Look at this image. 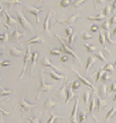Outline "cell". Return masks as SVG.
Returning a JSON list of instances; mask_svg holds the SVG:
<instances>
[{
  "instance_id": "1",
  "label": "cell",
  "mask_w": 116,
  "mask_h": 123,
  "mask_svg": "<svg viewBox=\"0 0 116 123\" xmlns=\"http://www.w3.org/2000/svg\"><path fill=\"white\" fill-rule=\"evenodd\" d=\"M54 87H55L54 84H46L45 83L44 77H43V72L40 71L39 72V85H38V88H37V93L36 99H39L40 95L43 93H50Z\"/></svg>"
},
{
  "instance_id": "2",
  "label": "cell",
  "mask_w": 116,
  "mask_h": 123,
  "mask_svg": "<svg viewBox=\"0 0 116 123\" xmlns=\"http://www.w3.org/2000/svg\"><path fill=\"white\" fill-rule=\"evenodd\" d=\"M15 12H16V15H17V19H18L19 24L21 25V27H22L24 30L29 31V32H37V30L31 26V24L28 21L27 18L23 15L22 11H21L19 8H17V9L15 10Z\"/></svg>"
},
{
  "instance_id": "3",
  "label": "cell",
  "mask_w": 116,
  "mask_h": 123,
  "mask_svg": "<svg viewBox=\"0 0 116 123\" xmlns=\"http://www.w3.org/2000/svg\"><path fill=\"white\" fill-rule=\"evenodd\" d=\"M54 37H56V38H58V40L60 42V43H61V50L63 51L64 53H66V54H68V55H70L73 59H74V61H75L76 63H78V64H80V65H82V62H81V59L79 58V56L76 54V52L74 51L71 47H69V46H67L66 44H65V43H64V40H63L57 34H55L54 35Z\"/></svg>"
},
{
  "instance_id": "4",
  "label": "cell",
  "mask_w": 116,
  "mask_h": 123,
  "mask_svg": "<svg viewBox=\"0 0 116 123\" xmlns=\"http://www.w3.org/2000/svg\"><path fill=\"white\" fill-rule=\"evenodd\" d=\"M37 106V105H31V104H29L25 100V95H23L21 97L20 100H19V108L21 110L22 113H26V114H29V112L31 111V108H35Z\"/></svg>"
},
{
  "instance_id": "5",
  "label": "cell",
  "mask_w": 116,
  "mask_h": 123,
  "mask_svg": "<svg viewBox=\"0 0 116 123\" xmlns=\"http://www.w3.org/2000/svg\"><path fill=\"white\" fill-rule=\"evenodd\" d=\"M55 14H56L55 11H53L52 9H48V13H47V15L45 17V20H44L43 24V30L41 31H43V33L44 35H46L47 37H51V33L49 31V20H50L52 15H55Z\"/></svg>"
},
{
  "instance_id": "6",
  "label": "cell",
  "mask_w": 116,
  "mask_h": 123,
  "mask_svg": "<svg viewBox=\"0 0 116 123\" xmlns=\"http://www.w3.org/2000/svg\"><path fill=\"white\" fill-rule=\"evenodd\" d=\"M78 18H82V16H80V15H78V14H74V15H71V16L65 18V19L57 20V21L53 24V26H55V25H57V24H65V25L71 26V25H73L74 23H75V21H76Z\"/></svg>"
},
{
  "instance_id": "7",
  "label": "cell",
  "mask_w": 116,
  "mask_h": 123,
  "mask_svg": "<svg viewBox=\"0 0 116 123\" xmlns=\"http://www.w3.org/2000/svg\"><path fill=\"white\" fill-rule=\"evenodd\" d=\"M31 49H30V46H27L26 47V53H25V56H24V65H23V69L22 71H21V74L18 78V81L21 82V80H22L23 78V75H24V72H25V70H26V67L28 65V63L30 62V60H31Z\"/></svg>"
},
{
  "instance_id": "8",
  "label": "cell",
  "mask_w": 116,
  "mask_h": 123,
  "mask_svg": "<svg viewBox=\"0 0 116 123\" xmlns=\"http://www.w3.org/2000/svg\"><path fill=\"white\" fill-rule=\"evenodd\" d=\"M38 57V53L37 51L33 52L31 57V60L29 62V76L30 77H34L35 76V66H36V62H37V59Z\"/></svg>"
},
{
  "instance_id": "9",
  "label": "cell",
  "mask_w": 116,
  "mask_h": 123,
  "mask_svg": "<svg viewBox=\"0 0 116 123\" xmlns=\"http://www.w3.org/2000/svg\"><path fill=\"white\" fill-rule=\"evenodd\" d=\"M25 8L26 10L31 13V15H35L36 16V19H37V23L38 24L39 21H40V18H39V13L40 12H43V8H37V7H33V6H31L29 4H25Z\"/></svg>"
},
{
  "instance_id": "10",
  "label": "cell",
  "mask_w": 116,
  "mask_h": 123,
  "mask_svg": "<svg viewBox=\"0 0 116 123\" xmlns=\"http://www.w3.org/2000/svg\"><path fill=\"white\" fill-rule=\"evenodd\" d=\"M1 11H2V12L5 14V16H6V23H4V26L7 28V32H9L10 27H11V26H16V27H17V24L19 23L17 20L14 19V18H12L11 16H10V15L8 14V11L4 10L3 7L1 8Z\"/></svg>"
},
{
  "instance_id": "11",
  "label": "cell",
  "mask_w": 116,
  "mask_h": 123,
  "mask_svg": "<svg viewBox=\"0 0 116 123\" xmlns=\"http://www.w3.org/2000/svg\"><path fill=\"white\" fill-rule=\"evenodd\" d=\"M72 83H73V82H69L68 85H67V89H66V98H65V105H68L69 101L72 100L74 98H77V95L73 92Z\"/></svg>"
},
{
  "instance_id": "12",
  "label": "cell",
  "mask_w": 116,
  "mask_h": 123,
  "mask_svg": "<svg viewBox=\"0 0 116 123\" xmlns=\"http://www.w3.org/2000/svg\"><path fill=\"white\" fill-rule=\"evenodd\" d=\"M78 104H79V96H77L76 99H75V104H74L73 106V110H72V113L70 115L69 121L70 123H79V121L77 120V113H78Z\"/></svg>"
},
{
  "instance_id": "13",
  "label": "cell",
  "mask_w": 116,
  "mask_h": 123,
  "mask_svg": "<svg viewBox=\"0 0 116 123\" xmlns=\"http://www.w3.org/2000/svg\"><path fill=\"white\" fill-rule=\"evenodd\" d=\"M72 70H73V72H74V73H75V74L77 75L78 79H79V80H80V81L82 82V83H83L84 85H86V86H88V87H89V88H90V89H91V90H92V91L93 92V93H96V92H97L96 88H94V87H93V86L92 85V83H91V82H90V81H89V80H88L87 78H85V77H83V76H82V75H81V74H80V73L78 72V71H77V70H75V69H72Z\"/></svg>"
},
{
  "instance_id": "14",
  "label": "cell",
  "mask_w": 116,
  "mask_h": 123,
  "mask_svg": "<svg viewBox=\"0 0 116 123\" xmlns=\"http://www.w3.org/2000/svg\"><path fill=\"white\" fill-rule=\"evenodd\" d=\"M58 104L55 101H53V99H52L51 98H47L44 101V104H43V114H45L46 112L48 110H50L51 108H53L55 106H57Z\"/></svg>"
},
{
  "instance_id": "15",
  "label": "cell",
  "mask_w": 116,
  "mask_h": 123,
  "mask_svg": "<svg viewBox=\"0 0 116 123\" xmlns=\"http://www.w3.org/2000/svg\"><path fill=\"white\" fill-rule=\"evenodd\" d=\"M96 106H97V99H96V96L93 95V97H92V98L91 99V101H90V107H89V114L91 115V117L92 118V120L96 122V123H99L98 122V120L94 117V115H93V111H94V108H96Z\"/></svg>"
},
{
  "instance_id": "16",
  "label": "cell",
  "mask_w": 116,
  "mask_h": 123,
  "mask_svg": "<svg viewBox=\"0 0 116 123\" xmlns=\"http://www.w3.org/2000/svg\"><path fill=\"white\" fill-rule=\"evenodd\" d=\"M66 89H67V84H66V77L64 78V80H63V84L61 86V88L55 93V96L56 98H58L59 99H63L65 97H66Z\"/></svg>"
},
{
  "instance_id": "17",
  "label": "cell",
  "mask_w": 116,
  "mask_h": 123,
  "mask_svg": "<svg viewBox=\"0 0 116 123\" xmlns=\"http://www.w3.org/2000/svg\"><path fill=\"white\" fill-rule=\"evenodd\" d=\"M25 53L23 50L18 49L16 46H9V54L12 57H21V56H25Z\"/></svg>"
},
{
  "instance_id": "18",
  "label": "cell",
  "mask_w": 116,
  "mask_h": 123,
  "mask_svg": "<svg viewBox=\"0 0 116 123\" xmlns=\"http://www.w3.org/2000/svg\"><path fill=\"white\" fill-rule=\"evenodd\" d=\"M24 36H25V34H24V33H20V32H19V30H18L17 27H16L15 31L12 33L11 37H10V42L13 43H17V44H19V38H20L21 37H24Z\"/></svg>"
},
{
  "instance_id": "19",
  "label": "cell",
  "mask_w": 116,
  "mask_h": 123,
  "mask_svg": "<svg viewBox=\"0 0 116 123\" xmlns=\"http://www.w3.org/2000/svg\"><path fill=\"white\" fill-rule=\"evenodd\" d=\"M41 65H43V67H49V68H51V69H53V70H55V71H57V72H61V69L59 68V67H57V66H55V65H53L51 62H50V60L46 57V56H44L43 58V60H41Z\"/></svg>"
},
{
  "instance_id": "20",
  "label": "cell",
  "mask_w": 116,
  "mask_h": 123,
  "mask_svg": "<svg viewBox=\"0 0 116 123\" xmlns=\"http://www.w3.org/2000/svg\"><path fill=\"white\" fill-rule=\"evenodd\" d=\"M30 43H44V39L41 36H35L33 37H31L29 40L25 42L24 43H22L23 45H27V44H30Z\"/></svg>"
},
{
  "instance_id": "21",
  "label": "cell",
  "mask_w": 116,
  "mask_h": 123,
  "mask_svg": "<svg viewBox=\"0 0 116 123\" xmlns=\"http://www.w3.org/2000/svg\"><path fill=\"white\" fill-rule=\"evenodd\" d=\"M94 95V94H93ZM96 96V99H97V106H96V110L98 112L100 111V109H103L107 106V101L105 100V99H102L100 98L99 97H98L97 95H94Z\"/></svg>"
},
{
  "instance_id": "22",
  "label": "cell",
  "mask_w": 116,
  "mask_h": 123,
  "mask_svg": "<svg viewBox=\"0 0 116 123\" xmlns=\"http://www.w3.org/2000/svg\"><path fill=\"white\" fill-rule=\"evenodd\" d=\"M98 40H99V43L103 46L104 51H106V52L110 55L111 53L109 52V50L107 49V46H106V37H105V35L102 34V32H99V35H98Z\"/></svg>"
},
{
  "instance_id": "23",
  "label": "cell",
  "mask_w": 116,
  "mask_h": 123,
  "mask_svg": "<svg viewBox=\"0 0 116 123\" xmlns=\"http://www.w3.org/2000/svg\"><path fill=\"white\" fill-rule=\"evenodd\" d=\"M2 3L8 8V10L10 11V10H12V7L14 5H16V4H18V5L22 4V1H21V0H6V1H3Z\"/></svg>"
},
{
  "instance_id": "24",
  "label": "cell",
  "mask_w": 116,
  "mask_h": 123,
  "mask_svg": "<svg viewBox=\"0 0 116 123\" xmlns=\"http://www.w3.org/2000/svg\"><path fill=\"white\" fill-rule=\"evenodd\" d=\"M105 17L104 15L102 14H98L96 16H88L87 17V20H90V21H96V22H102V21H105Z\"/></svg>"
},
{
  "instance_id": "25",
  "label": "cell",
  "mask_w": 116,
  "mask_h": 123,
  "mask_svg": "<svg viewBox=\"0 0 116 123\" xmlns=\"http://www.w3.org/2000/svg\"><path fill=\"white\" fill-rule=\"evenodd\" d=\"M97 58L94 57V56H89L88 57V59H87V65H86V72L88 73L89 72V70H90V68L93 65V64H96L97 63Z\"/></svg>"
},
{
  "instance_id": "26",
  "label": "cell",
  "mask_w": 116,
  "mask_h": 123,
  "mask_svg": "<svg viewBox=\"0 0 116 123\" xmlns=\"http://www.w3.org/2000/svg\"><path fill=\"white\" fill-rule=\"evenodd\" d=\"M87 120V111L84 109H80L78 111V121L79 123H84Z\"/></svg>"
},
{
  "instance_id": "27",
  "label": "cell",
  "mask_w": 116,
  "mask_h": 123,
  "mask_svg": "<svg viewBox=\"0 0 116 123\" xmlns=\"http://www.w3.org/2000/svg\"><path fill=\"white\" fill-rule=\"evenodd\" d=\"M98 94L103 98H105L106 97V94H107V86L106 85H100L99 86V88H98Z\"/></svg>"
},
{
  "instance_id": "28",
  "label": "cell",
  "mask_w": 116,
  "mask_h": 123,
  "mask_svg": "<svg viewBox=\"0 0 116 123\" xmlns=\"http://www.w3.org/2000/svg\"><path fill=\"white\" fill-rule=\"evenodd\" d=\"M87 0H74L71 4V9H81L83 3H85Z\"/></svg>"
},
{
  "instance_id": "29",
  "label": "cell",
  "mask_w": 116,
  "mask_h": 123,
  "mask_svg": "<svg viewBox=\"0 0 116 123\" xmlns=\"http://www.w3.org/2000/svg\"><path fill=\"white\" fill-rule=\"evenodd\" d=\"M48 75L52 78V79H54V80H56V81H63L64 80V76H62V75H60V74H57V73H55L54 71H48Z\"/></svg>"
},
{
  "instance_id": "30",
  "label": "cell",
  "mask_w": 116,
  "mask_h": 123,
  "mask_svg": "<svg viewBox=\"0 0 116 123\" xmlns=\"http://www.w3.org/2000/svg\"><path fill=\"white\" fill-rule=\"evenodd\" d=\"M57 119H62V120H64L65 117H64V116H63V117H62V116H58V115L54 114L53 112L51 111V112H50V118L48 119V121H47L46 123H54Z\"/></svg>"
},
{
  "instance_id": "31",
  "label": "cell",
  "mask_w": 116,
  "mask_h": 123,
  "mask_svg": "<svg viewBox=\"0 0 116 123\" xmlns=\"http://www.w3.org/2000/svg\"><path fill=\"white\" fill-rule=\"evenodd\" d=\"M105 1H107V0H94V9H96V11H99V9L104 5Z\"/></svg>"
},
{
  "instance_id": "32",
  "label": "cell",
  "mask_w": 116,
  "mask_h": 123,
  "mask_svg": "<svg viewBox=\"0 0 116 123\" xmlns=\"http://www.w3.org/2000/svg\"><path fill=\"white\" fill-rule=\"evenodd\" d=\"M84 46H85L86 50L88 51L89 53H93L94 51L97 50V46L94 44H92V43H85V44H84Z\"/></svg>"
},
{
  "instance_id": "33",
  "label": "cell",
  "mask_w": 116,
  "mask_h": 123,
  "mask_svg": "<svg viewBox=\"0 0 116 123\" xmlns=\"http://www.w3.org/2000/svg\"><path fill=\"white\" fill-rule=\"evenodd\" d=\"M90 98H91V92L86 91L83 95V99H84V104H85V105H88V104L90 102Z\"/></svg>"
},
{
  "instance_id": "34",
  "label": "cell",
  "mask_w": 116,
  "mask_h": 123,
  "mask_svg": "<svg viewBox=\"0 0 116 123\" xmlns=\"http://www.w3.org/2000/svg\"><path fill=\"white\" fill-rule=\"evenodd\" d=\"M13 90H6L4 89V87H0V97H4V96H8L10 94H12L13 93Z\"/></svg>"
},
{
  "instance_id": "35",
  "label": "cell",
  "mask_w": 116,
  "mask_h": 123,
  "mask_svg": "<svg viewBox=\"0 0 116 123\" xmlns=\"http://www.w3.org/2000/svg\"><path fill=\"white\" fill-rule=\"evenodd\" d=\"M116 112V107H114V106H112L111 107V109L107 112V114H106V117H105V121L106 122H108L109 120H110V118L111 117H113V115H114V113Z\"/></svg>"
},
{
  "instance_id": "36",
  "label": "cell",
  "mask_w": 116,
  "mask_h": 123,
  "mask_svg": "<svg viewBox=\"0 0 116 123\" xmlns=\"http://www.w3.org/2000/svg\"><path fill=\"white\" fill-rule=\"evenodd\" d=\"M94 56H96L98 59H99L100 61H103V62H106V58L104 57L103 53H102V51L101 50H98L96 53H94Z\"/></svg>"
},
{
  "instance_id": "37",
  "label": "cell",
  "mask_w": 116,
  "mask_h": 123,
  "mask_svg": "<svg viewBox=\"0 0 116 123\" xmlns=\"http://www.w3.org/2000/svg\"><path fill=\"white\" fill-rule=\"evenodd\" d=\"M115 66H114V64H109V63H107L106 65H105L104 67H103V70L105 71V72H110V73H113L114 71H115V68H114Z\"/></svg>"
},
{
  "instance_id": "38",
  "label": "cell",
  "mask_w": 116,
  "mask_h": 123,
  "mask_svg": "<svg viewBox=\"0 0 116 123\" xmlns=\"http://www.w3.org/2000/svg\"><path fill=\"white\" fill-rule=\"evenodd\" d=\"M8 38H9V34H8V32L3 33L1 36H0V43H8Z\"/></svg>"
},
{
  "instance_id": "39",
  "label": "cell",
  "mask_w": 116,
  "mask_h": 123,
  "mask_svg": "<svg viewBox=\"0 0 116 123\" xmlns=\"http://www.w3.org/2000/svg\"><path fill=\"white\" fill-rule=\"evenodd\" d=\"M76 36H77V33L74 31L73 32V34L69 37H67V39H66V42H67V43L68 44H72L74 42H75V38H76Z\"/></svg>"
},
{
  "instance_id": "40",
  "label": "cell",
  "mask_w": 116,
  "mask_h": 123,
  "mask_svg": "<svg viewBox=\"0 0 116 123\" xmlns=\"http://www.w3.org/2000/svg\"><path fill=\"white\" fill-rule=\"evenodd\" d=\"M49 49V53L51 55H53V56H60L62 53H61V50L59 49H53V48H51V47H48Z\"/></svg>"
},
{
  "instance_id": "41",
  "label": "cell",
  "mask_w": 116,
  "mask_h": 123,
  "mask_svg": "<svg viewBox=\"0 0 116 123\" xmlns=\"http://www.w3.org/2000/svg\"><path fill=\"white\" fill-rule=\"evenodd\" d=\"M105 73V71L103 70V68H99L98 69V73H97V78H96V82H98L101 78H102V76H103V74Z\"/></svg>"
},
{
  "instance_id": "42",
  "label": "cell",
  "mask_w": 116,
  "mask_h": 123,
  "mask_svg": "<svg viewBox=\"0 0 116 123\" xmlns=\"http://www.w3.org/2000/svg\"><path fill=\"white\" fill-rule=\"evenodd\" d=\"M100 27H101V29H103V30H105V32H109V30H110V26H109V22L108 21H103V23H101L100 24Z\"/></svg>"
},
{
  "instance_id": "43",
  "label": "cell",
  "mask_w": 116,
  "mask_h": 123,
  "mask_svg": "<svg viewBox=\"0 0 116 123\" xmlns=\"http://www.w3.org/2000/svg\"><path fill=\"white\" fill-rule=\"evenodd\" d=\"M105 37H106V43H108L110 45H115V44H116V42H114V40L111 39V37H110V33H109V32L105 33Z\"/></svg>"
},
{
  "instance_id": "44",
  "label": "cell",
  "mask_w": 116,
  "mask_h": 123,
  "mask_svg": "<svg viewBox=\"0 0 116 123\" xmlns=\"http://www.w3.org/2000/svg\"><path fill=\"white\" fill-rule=\"evenodd\" d=\"M71 0H61L60 1V6L61 8H67L71 5Z\"/></svg>"
},
{
  "instance_id": "45",
  "label": "cell",
  "mask_w": 116,
  "mask_h": 123,
  "mask_svg": "<svg viewBox=\"0 0 116 123\" xmlns=\"http://www.w3.org/2000/svg\"><path fill=\"white\" fill-rule=\"evenodd\" d=\"M80 35H81L82 38L85 39V40H88V39H92V36L91 34L87 33V32H82Z\"/></svg>"
},
{
  "instance_id": "46",
  "label": "cell",
  "mask_w": 116,
  "mask_h": 123,
  "mask_svg": "<svg viewBox=\"0 0 116 123\" xmlns=\"http://www.w3.org/2000/svg\"><path fill=\"white\" fill-rule=\"evenodd\" d=\"M80 80H75V81H73V83H72V88L73 90H78L81 86V83H80Z\"/></svg>"
},
{
  "instance_id": "47",
  "label": "cell",
  "mask_w": 116,
  "mask_h": 123,
  "mask_svg": "<svg viewBox=\"0 0 116 123\" xmlns=\"http://www.w3.org/2000/svg\"><path fill=\"white\" fill-rule=\"evenodd\" d=\"M26 119H28L30 121V123H41L37 116H35V117H29V116H27Z\"/></svg>"
},
{
  "instance_id": "48",
  "label": "cell",
  "mask_w": 116,
  "mask_h": 123,
  "mask_svg": "<svg viewBox=\"0 0 116 123\" xmlns=\"http://www.w3.org/2000/svg\"><path fill=\"white\" fill-rule=\"evenodd\" d=\"M110 11H111V7L110 6H105L104 9H103V15L105 17H107L110 14Z\"/></svg>"
},
{
  "instance_id": "49",
  "label": "cell",
  "mask_w": 116,
  "mask_h": 123,
  "mask_svg": "<svg viewBox=\"0 0 116 123\" xmlns=\"http://www.w3.org/2000/svg\"><path fill=\"white\" fill-rule=\"evenodd\" d=\"M73 32H74V30L71 28V27H69V28H67L66 30H65V34H66V38L67 37H69L72 34H73Z\"/></svg>"
},
{
  "instance_id": "50",
  "label": "cell",
  "mask_w": 116,
  "mask_h": 123,
  "mask_svg": "<svg viewBox=\"0 0 116 123\" xmlns=\"http://www.w3.org/2000/svg\"><path fill=\"white\" fill-rule=\"evenodd\" d=\"M101 80H102V82H107V81H109V80H110L109 74H108V73H106V72H105V73L103 74V76H102Z\"/></svg>"
},
{
  "instance_id": "51",
  "label": "cell",
  "mask_w": 116,
  "mask_h": 123,
  "mask_svg": "<svg viewBox=\"0 0 116 123\" xmlns=\"http://www.w3.org/2000/svg\"><path fill=\"white\" fill-rule=\"evenodd\" d=\"M91 32H92V33H97V32H98V25H92V26L91 27Z\"/></svg>"
},
{
  "instance_id": "52",
  "label": "cell",
  "mask_w": 116,
  "mask_h": 123,
  "mask_svg": "<svg viewBox=\"0 0 116 123\" xmlns=\"http://www.w3.org/2000/svg\"><path fill=\"white\" fill-rule=\"evenodd\" d=\"M116 92V83H112L109 88V93H114Z\"/></svg>"
},
{
  "instance_id": "53",
  "label": "cell",
  "mask_w": 116,
  "mask_h": 123,
  "mask_svg": "<svg viewBox=\"0 0 116 123\" xmlns=\"http://www.w3.org/2000/svg\"><path fill=\"white\" fill-rule=\"evenodd\" d=\"M10 65H11V62H9V61H1L2 67H6V66H10Z\"/></svg>"
},
{
  "instance_id": "54",
  "label": "cell",
  "mask_w": 116,
  "mask_h": 123,
  "mask_svg": "<svg viewBox=\"0 0 116 123\" xmlns=\"http://www.w3.org/2000/svg\"><path fill=\"white\" fill-rule=\"evenodd\" d=\"M111 11H112V13L116 12V0H114V2L111 5Z\"/></svg>"
},
{
  "instance_id": "55",
  "label": "cell",
  "mask_w": 116,
  "mask_h": 123,
  "mask_svg": "<svg viewBox=\"0 0 116 123\" xmlns=\"http://www.w3.org/2000/svg\"><path fill=\"white\" fill-rule=\"evenodd\" d=\"M110 24H112V25H115V24H116V15H113V16L111 17V19H110Z\"/></svg>"
},
{
  "instance_id": "56",
  "label": "cell",
  "mask_w": 116,
  "mask_h": 123,
  "mask_svg": "<svg viewBox=\"0 0 116 123\" xmlns=\"http://www.w3.org/2000/svg\"><path fill=\"white\" fill-rule=\"evenodd\" d=\"M61 61H62V62H66V61H68V57L66 55L61 56Z\"/></svg>"
},
{
  "instance_id": "57",
  "label": "cell",
  "mask_w": 116,
  "mask_h": 123,
  "mask_svg": "<svg viewBox=\"0 0 116 123\" xmlns=\"http://www.w3.org/2000/svg\"><path fill=\"white\" fill-rule=\"evenodd\" d=\"M0 111H1L2 113H3V114H5V115H9V112H5V111H4L2 108H0Z\"/></svg>"
},
{
  "instance_id": "58",
  "label": "cell",
  "mask_w": 116,
  "mask_h": 123,
  "mask_svg": "<svg viewBox=\"0 0 116 123\" xmlns=\"http://www.w3.org/2000/svg\"><path fill=\"white\" fill-rule=\"evenodd\" d=\"M112 36H114V37L116 36V28L113 30V32H112Z\"/></svg>"
},
{
  "instance_id": "59",
  "label": "cell",
  "mask_w": 116,
  "mask_h": 123,
  "mask_svg": "<svg viewBox=\"0 0 116 123\" xmlns=\"http://www.w3.org/2000/svg\"><path fill=\"white\" fill-rule=\"evenodd\" d=\"M44 0H37V3H40V2H43Z\"/></svg>"
},
{
  "instance_id": "60",
  "label": "cell",
  "mask_w": 116,
  "mask_h": 123,
  "mask_svg": "<svg viewBox=\"0 0 116 123\" xmlns=\"http://www.w3.org/2000/svg\"><path fill=\"white\" fill-rule=\"evenodd\" d=\"M114 66H115V75H116V60H115V62H114Z\"/></svg>"
},
{
  "instance_id": "61",
  "label": "cell",
  "mask_w": 116,
  "mask_h": 123,
  "mask_svg": "<svg viewBox=\"0 0 116 123\" xmlns=\"http://www.w3.org/2000/svg\"><path fill=\"white\" fill-rule=\"evenodd\" d=\"M107 1H108L109 3H113V2H114V0H107Z\"/></svg>"
},
{
  "instance_id": "62",
  "label": "cell",
  "mask_w": 116,
  "mask_h": 123,
  "mask_svg": "<svg viewBox=\"0 0 116 123\" xmlns=\"http://www.w3.org/2000/svg\"><path fill=\"white\" fill-rule=\"evenodd\" d=\"M1 123H4V119H3V116L1 117Z\"/></svg>"
},
{
  "instance_id": "63",
  "label": "cell",
  "mask_w": 116,
  "mask_h": 123,
  "mask_svg": "<svg viewBox=\"0 0 116 123\" xmlns=\"http://www.w3.org/2000/svg\"><path fill=\"white\" fill-rule=\"evenodd\" d=\"M113 100H114V101H116V94H115V97L113 98Z\"/></svg>"
},
{
  "instance_id": "64",
  "label": "cell",
  "mask_w": 116,
  "mask_h": 123,
  "mask_svg": "<svg viewBox=\"0 0 116 123\" xmlns=\"http://www.w3.org/2000/svg\"><path fill=\"white\" fill-rule=\"evenodd\" d=\"M115 51H116V50H115Z\"/></svg>"
}]
</instances>
